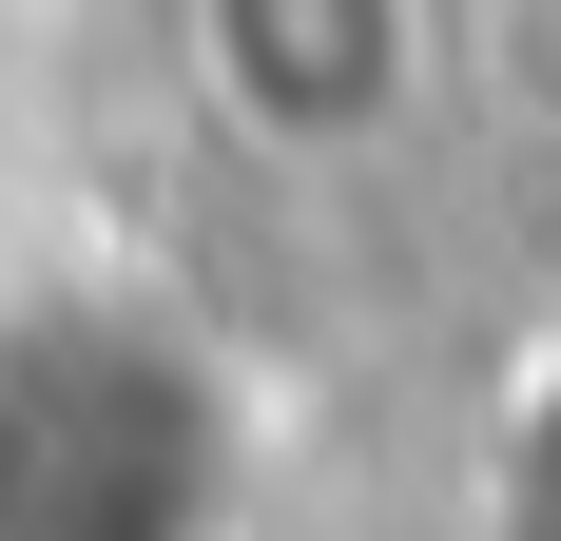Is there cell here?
I'll list each match as a JSON object with an SVG mask.
<instances>
[{
    "mask_svg": "<svg viewBox=\"0 0 561 541\" xmlns=\"http://www.w3.org/2000/svg\"><path fill=\"white\" fill-rule=\"evenodd\" d=\"M174 39H194V78H214V116L252 156L348 174V156H388L407 116H426L446 0H174Z\"/></svg>",
    "mask_w": 561,
    "mask_h": 541,
    "instance_id": "obj_2",
    "label": "cell"
},
{
    "mask_svg": "<svg viewBox=\"0 0 561 541\" xmlns=\"http://www.w3.org/2000/svg\"><path fill=\"white\" fill-rule=\"evenodd\" d=\"M232 387L174 310L0 290V541H214Z\"/></svg>",
    "mask_w": 561,
    "mask_h": 541,
    "instance_id": "obj_1",
    "label": "cell"
}]
</instances>
